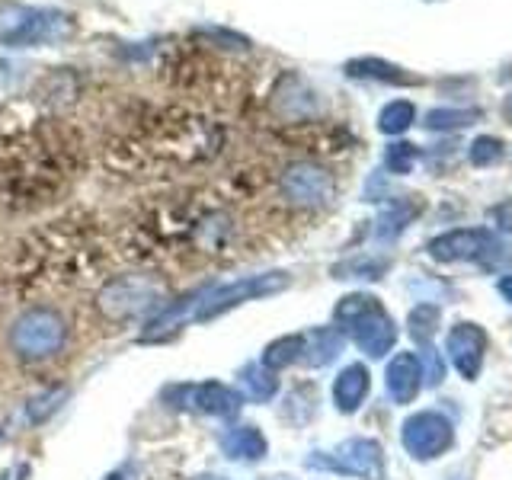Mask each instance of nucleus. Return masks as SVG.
<instances>
[{
    "mask_svg": "<svg viewBox=\"0 0 512 480\" xmlns=\"http://www.w3.org/2000/svg\"><path fill=\"white\" fill-rule=\"evenodd\" d=\"M71 16L58 7L39 4H7L0 7V45L4 48H42L58 45L71 36Z\"/></svg>",
    "mask_w": 512,
    "mask_h": 480,
    "instance_id": "1",
    "label": "nucleus"
},
{
    "mask_svg": "<svg viewBox=\"0 0 512 480\" xmlns=\"http://www.w3.org/2000/svg\"><path fill=\"white\" fill-rule=\"evenodd\" d=\"M429 253L442 263H458V260L493 263L496 256L506 253V247H503V240L490 234L487 228H461V231H448L432 240Z\"/></svg>",
    "mask_w": 512,
    "mask_h": 480,
    "instance_id": "2",
    "label": "nucleus"
},
{
    "mask_svg": "<svg viewBox=\"0 0 512 480\" xmlns=\"http://www.w3.org/2000/svg\"><path fill=\"white\" fill-rule=\"evenodd\" d=\"M455 442V429L442 413H416L404 426V445L416 458H439Z\"/></svg>",
    "mask_w": 512,
    "mask_h": 480,
    "instance_id": "3",
    "label": "nucleus"
},
{
    "mask_svg": "<svg viewBox=\"0 0 512 480\" xmlns=\"http://www.w3.org/2000/svg\"><path fill=\"white\" fill-rule=\"evenodd\" d=\"M484 356H487V333L477 324H455L452 333H448V359L461 372V378L474 381L484 368Z\"/></svg>",
    "mask_w": 512,
    "mask_h": 480,
    "instance_id": "4",
    "label": "nucleus"
},
{
    "mask_svg": "<svg viewBox=\"0 0 512 480\" xmlns=\"http://www.w3.org/2000/svg\"><path fill=\"white\" fill-rule=\"evenodd\" d=\"M282 192L298 205H320L333 196V180L314 164H298L282 176Z\"/></svg>",
    "mask_w": 512,
    "mask_h": 480,
    "instance_id": "5",
    "label": "nucleus"
},
{
    "mask_svg": "<svg viewBox=\"0 0 512 480\" xmlns=\"http://www.w3.org/2000/svg\"><path fill=\"white\" fill-rule=\"evenodd\" d=\"M343 71L352 80H375V84H391V87L420 84V77H413L410 71L397 68V64L384 61V58H352V61H346Z\"/></svg>",
    "mask_w": 512,
    "mask_h": 480,
    "instance_id": "6",
    "label": "nucleus"
},
{
    "mask_svg": "<svg viewBox=\"0 0 512 480\" xmlns=\"http://www.w3.org/2000/svg\"><path fill=\"white\" fill-rule=\"evenodd\" d=\"M388 384H391V394L394 400H400V404H407V400L416 397V391H420V378H423V368H420V359L416 356H397L391 372H388Z\"/></svg>",
    "mask_w": 512,
    "mask_h": 480,
    "instance_id": "7",
    "label": "nucleus"
},
{
    "mask_svg": "<svg viewBox=\"0 0 512 480\" xmlns=\"http://www.w3.org/2000/svg\"><path fill=\"white\" fill-rule=\"evenodd\" d=\"M413 119H416L413 103H407V100H394V103H388V106L381 109L378 128H381L384 135H400V132H407V128L413 125Z\"/></svg>",
    "mask_w": 512,
    "mask_h": 480,
    "instance_id": "8",
    "label": "nucleus"
},
{
    "mask_svg": "<svg viewBox=\"0 0 512 480\" xmlns=\"http://www.w3.org/2000/svg\"><path fill=\"white\" fill-rule=\"evenodd\" d=\"M480 119L477 109H432L426 116V128L432 132H452V128H468Z\"/></svg>",
    "mask_w": 512,
    "mask_h": 480,
    "instance_id": "9",
    "label": "nucleus"
},
{
    "mask_svg": "<svg viewBox=\"0 0 512 480\" xmlns=\"http://www.w3.org/2000/svg\"><path fill=\"white\" fill-rule=\"evenodd\" d=\"M416 157H420V151H416V144H407V141H397L388 148V154H384V167H388L391 173H410Z\"/></svg>",
    "mask_w": 512,
    "mask_h": 480,
    "instance_id": "10",
    "label": "nucleus"
},
{
    "mask_svg": "<svg viewBox=\"0 0 512 480\" xmlns=\"http://www.w3.org/2000/svg\"><path fill=\"white\" fill-rule=\"evenodd\" d=\"M500 160H503V141L500 138L484 135L471 144V164L474 167H493V164H500Z\"/></svg>",
    "mask_w": 512,
    "mask_h": 480,
    "instance_id": "11",
    "label": "nucleus"
},
{
    "mask_svg": "<svg viewBox=\"0 0 512 480\" xmlns=\"http://www.w3.org/2000/svg\"><path fill=\"white\" fill-rule=\"evenodd\" d=\"M410 324H413L416 340H429V336L436 333V324H439V308H432V304H420V308L410 314Z\"/></svg>",
    "mask_w": 512,
    "mask_h": 480,
    "instance_id": "12",
    "label": "nucleus"
},
{
    "mask_svg": "<svg viewBox=\"0 0 512 480\" xmlns=\"http://www.w3.org/2000/svg\"><path fill=\"white\" fill-rule=\"evenodd\" d=\"M365 394V372L362 368H349V372L343 375L340 381V400L343 407H356V400Z\"/></svg>",
    "mask_w": 512,
    "mask_h": 480,
    "instance_id": "13",
    "label": "nucleus"
},
{
    "mask_svg": "<svg viewBox=\"0 0 512 480\" xmlns=\"http://www.w3.org/2000/svg\"><path fill=\"white\" fill-rule=\"evenodd\" d=\"M196 36H205L212 42H224V48H250V39L240 36L234 29H221V26H199Z\"/></svg>",
    "mask_w": 512,
    "mask_h": 480,
    "instance_id": "14",
    "label": "nucleus"
},
{
    "mask_svg": "<svg viewBox=\"0 0 512 480\" xmlns=\"http://www.w3.org/2000/svg\"><path fill=\"white\" fill-rule=\"evenodd\" d=\"M493 218L500 221V228H503V231H512V202L496 205V208H493Z\"/></svg>",
    "mask_w": 512,
    "mask_h": 480,
    "instance_id": "15",
    "label": "nucleus"
},
{
    "mask_svg": "<svg viewBox=\"0 0 512 480\" xmlns=\"http://www.w3.org/2000/svg\"><path fill=\"white\" fill-rule=\"evenodd\" d=\"M426 368H429V381H432V384H439V381H442V372H445L442 362H439L436 356H429V359H426Z\"/></svg>",
    "mask_w": 512,
    "mask_h": 480,
    "instance_id": "16",
    "label": "nucleus"
},
{
    "mask_svg": "<svg viewBox=\"0 0 512 480\" xmlns=\"http://www.w3.org/2000/svg\"><path fill=\"white\" fill-rule=\"evenodd\" d=\"M500 292H503V298L512 304V276H503V279H500Z\"/></svg>",
    "mask_w": 512,
    "mask_h": 480,
    "instance_id": "17",
    "label": "nucleus"
},
{
    "mask_svg": "<svg viewBox=\"0 0 512 480\" xmlns=\"http://www.w3.org/2000/svg\"><path fill=\"white\" fill-rule=\"evenodd\" d=\"M503 112H506V119L512 122V93L506 96V103H503Z\"/></svg>",
    "mask_w": 512,
    "mask_h": 480,
    "instance_id": "18",
    "label": "nucleus"
}]
</instances>
